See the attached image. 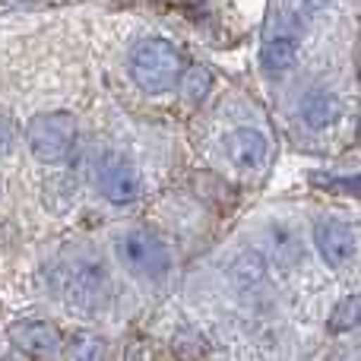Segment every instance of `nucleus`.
Segmentation results:
<instances>
[{"label":"nucleus","mask_w":361,"mask_h":361,"mask_svg":"<svg viewBox=\"0 0 361 361\" xmlns=\"http://www.w3.org/2000/svg\"><path fill=\"white\" fill-rule=\"evenodd\" d=\"M358 76H361V44H358Z\"/></svg>","instance_id":"18"},{"label":"nucleus","mask_w":361,"mask_h":361,"mask_svg":"<svg viewBox=\"0 0 361 361\" xmlns=\"http://www.w3.org/2000/svg\"><path fill=\"white\" fill-rule=\"evenodd\" d=\"M184 57L169 38H146L130 51V76L143 92L162 95L184 76Z\"/></svg>","instance_id":"1"},{"label":"nucleus","mask_w":361,"mask_h":361,"mask_svg":"<svg viewBox=\"0 0 361 361\" xmlns=\"http://www.w3.org/2000/svg\"><path fill=\"white\" fill-rule=\"evenodd\" d=\"M225 156L238 169H260L267 162V137L254 127H238L225 137Z\"/></svg>","instance_id":"8"},{"label":"nucleus","mask_w":361,"mask_h":361,"mask_svg":"<svg viewBox=\"0 0 361 361\" xmlns=\"http://www.w3.org/2000/svg\"><path fill=\"white\" fill-rule=\"evenodd\" d=\"M16 140H19V127L10 114L0 108V156H10L16 149Z\"/></svg>","instance_id":"14"},{"label":"nucleus","mask_w":361,"mask_h":361,"mask_svg":"<svg viewBox=\"0 0 361 361\" xmlns=\"http://www.w3.org/2000/svg\"><path fill=\"white\" fill-rule=\"evenodd\" d=\"M305 4H307V6H314V10H320V6H326L330 0H305Z\"/></svg>","instance_id":"16"},{"label":"nucleus","mask_w":361,"mask_h":361,"mask_svg":"<svg viewBox=\"0 0 361 361\" xmlns=\"http://www.w3.org/2000/svg\"><path fill=\"white\" fill-rule=\"evenodd\" d=\"M0 361H23V358H16V355H6V358H0Z\"/></svg>","instance_id":"17"},{"label":"nucleus","mask_w":361,"mask_h":361,"mask_svg":"<svg viewBox=\"0 0 361 361\" xmlns=\"http://www.w3.org/2000/svg\"><path fill=\"white\" fill-rule=\"evenodd\" d=\"M108 345L95 333H76L67 343V361H105Z\"/></svg>","instance_id":"12"},{"label":"nucleus","mask_w":361,"mask_h":361,"mask_svg":"<svg viewBox=\"0 0 361 361\" xmlns=\"http://www.w3.org/2000/svg\"><path fill=\"white\" fill-rule=\"evenodd\" d=\"M118 257L133 276L162 279L171 269V250L152 228H130L118 238Z\"/></svg>","instance_id":"3"},{"label":"nucleus","mask_w":361,"mask_h":361,"mask_svg":"<svg viewBox=\"0 0 361 361\" xmlns=\"http://www.w3.org/2000/svg\"><path fill=\"white\" fill-rule=\"evenodd\" d=\"M326 187H330L333 193H343V197H358V200H361V175L326 180Z\"/></svg>","instance_id":"15"},{"label":"nucleus","mask_w":361,"mask_h":361,"mask_svg":"<svg viewBox=\"0 0 361 361\" xmlns=\"http://www.w3.org/2000/svg\"><path fill=\"white\" fill-rule=\"evenodd\" d=\"M80 127L76 118L70 111H48V114H35L25 127V146H29L32 159L44 165H57L73 152Z\"/></svg>","instance_id":"2"},{"label":"nucleus","mask_w":361,"mask_h":361,"mask_svg":"<svg viewBox=\"0 0 361 361\" xmlns=\"http://www.w3.org/2000/svg\"><path fill=\"white\" fill-rule=\"evenodd\" d=\"M361 326V295L343 298L330 314V333H345Z\"/></svg>","instance_id":"13"},{"label":"nucleus","mask_w":361,"mask_h":361,"mask_svg":"<svg viewBox=\"0 0 361 361\" xmlns=\"http://www.w3.org/2000/svg\"><path fill=\"white\" fill-rule=\"evenodd\" d=\"M0 193H4V180H0Z\"/></svg>","instance_id":"19"},{"label":"nucleus","mask_w":361,"mask_h":361,"mask_svg":"<svg viewBox=\"0 0 361 361\" xmlns=\"http://www.w3.org/2000/svg\"><path fill=\"white\" fill-rule=\"evenodd\" d=\"M358 140H361V124H358Z\"/></svg>","instance_id":"20"},{"label":"nucleus","mask_w":361,"mask_h":361,"mask_svg":"<svg viewBox=\"0 0 361 361\" xmlns=\"http://www.w3.org/2000/svg\"><path fill=\"white\" fill-rule=\"evenodd\" d=\"M212 92V70L206 63H190L180 76V95H184L187 105H203Z\"/></svg>","instance_id":"11"},{"label":"nucleus","mask_w":361,"mask_h":361,"mask_svg":"<svg viewBox=\"0 0 361 361\" xmlns=\"http://www.w3.org/2000/svg\"><path fill=\"white\" fill-rule=\"evenodd\" d=\"M301 121H305L311 130H326L333 121L339 118V99L326 89H311V92L301 99Z\"/></svg>","instance_id":"9"},{"label":"nucleus","mask_w":361,"mask_h":361,"mask_svg":"<svg viewBox=\"0 0 361 361\" xmlns=\"http://www.w3.org/2000/svg\"><path fill=\"white\" fill-rule=\"evenodd\" d=\"M10 343L16 345L19 352L32 355V358H51V355H57V352H61L63 339H61V330H57L54 324L29 317V320H19V324H13Z\"/></svg>","instance_id":"6"},{"label":"nucleus","mask_w":361,"mask_h":361,"mask_svg":"<svg viewBox=\"0 0 361 361\" xmlns=\"http://www.w3.org/2000/svg\"><path fill=\"white\" fill-rule=\"evenodd\" d=\"M314 244H317L320 257L330 267H345L355 257V235L339 219H317V225H314Z\"/></svg>","instance_id":"7"},{"label":"nucleus","mask_w":361,"mask_h":361,"mask_svg":"<svg viewBox=\"0 0 361 361\" xmlns=\"http://www.w3.org/2000/svg\"><path fill=\"white\" fill-rule=\"evenodd\" d=\"M298 61V42L288 35H276L263 44L260 51V67L267 76H286Z\"/></svg>","instance_id":"10"},{"label":"nucleus","mask_w":361,"mask_h":361,"mask_svg":"<svg viewBox=\"0 0 361 361\" xmlns=\"http://www.w3.org/2000/svg\"><path fill=\"white\" fill-rule=\"evenodd\" d=\"M105 269H102V263L92 260H70L57 276L61 298L73 301V305H95L105 295Z\"/></svg>","instance_id":"5"},{"label":"nucleus","mask_w":361,"mask_h":361,"mask_svg":"<svg viewBox=\"0 0 361 361\" xmlns=\"http://www.w3.org/2000/svg\"><path fill=\"white\" fill-rule=\"evenodd\" d=\"M95 184H99V193L108 203H118V206L133 203L143 193V180H140L133 162L118 156V152H105L99 159V165H95Z\"/></svg>","instance_id":"4"}]
</instances>
